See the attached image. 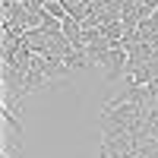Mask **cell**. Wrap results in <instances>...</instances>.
<instances>
[{"label":"cell","instance_id":"7a4b0ae2","mask_svg":"<svg viewBox=\"0 0 158 158\" xmlns=\"http://www.w3.org/2000/svg\"><path fill=\"white\" fill-rule=\"evenodd\" d=\"M0 114H3V123L16 130V136H22V120L16 117V104H3V108H0Z\"/></svg>","mask_w":158,"mask_h":158},{"label":"cell","instance_id":"6da1fadb","mask_svg":"<svg viewBox=\"0 0 158 158\" xmlns=\"http://www.w3.org/2000/svg\"><path fill=\"white\" fill-rule=\"evenodd\" d=\"M142 139H158V108L146 111V123H142Z\"/></svg>","mask_w":158,"mask_h":158},{"label":"cell","instance_id":"3957f363","mask_svg":"<svg viewBox=\"0 0 158 158\" xmlns=\"http://www.w3.org/2000/svg\"><path fill=\"white\" fill-rule=\"evenodd\" d=\"M44 13H48V16H54V19H60V22L70 16V13H67V6H63L60 0H48V3H44Z\"/></svg>","mask_w":158,"mask_h":158}]
</instances>
